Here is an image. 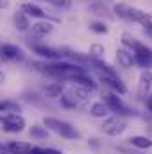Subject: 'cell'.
<instances>
[{"label": "cell", "instance_id": "cell-9", "mask_svg": "<svg viewBox=\"0 0 152 154\" xmlns=\"http://www.w3.org/2000/svg\"><path fill=\"white\" fill-rule=\"evenodd\" d=\"M0 57L5 61H20L23 57V52L16 45H2L0 47Z\"/></svg>", "mask_w": 152, "mask_h": 154}, {"label": "cell", "instance_id": "cell-15", "mask_svg": "<svg viewBox=\"0 0 152 154\" xmlns=\"http://www.w3.org/2000/svg\"><path fill=\"white\" fill-rule=\"evenodd\" d=\"M129 143L131 145H134V147H138V149H150L152 147V140L150 138H147V136H131L129 138Z\"/></svg>", "mask_w": 152, "mask_h": 154}, {"label": "cell", "instance_id": "cell-10", "mask_svg": "<svg viewBox=\"0 0 152 154\" xmlns=\"http://www.w3.org/2000/svg\"><path fill=\"white\" fill-rule=\"evenodd\" d=\"M150 88H152V72L150 70H145V72H141V75H140V82H138V97H140V99H145L147 93L150 91Z\"/></svg>", "mask_w": 152, "mask_h": 154}, {"label": "cell", "instance_id": "cell-16", "mask_svg": "<svg viewBox=\"0 0 152 154\" xmlns=\"http://www.w3.org/2000/svg\"><path fill=\"white\" fill-rule=\"evenodd\" d=\"M132 11H134V7H131L127 4H116L114 5V13L120 18H125V20H132Z\"/></svg>", "mask_w": 152, "mask_h": 154}, {"label": "cell", "instance_id": "cell-12", "mask_svg": "<svg viewBox=\"0 0 152 154\" xmlns=\"http://www.w3.org/2000/svg\"><path fill=\"white\" fill-rule=\"evenodd\" d=\"M31 143H27V142H11L9 145H7V151L11 154H29L31 152Z\"/></svg>", "mask_w": 152, "mask_h": 154}, {"label": "cell", "instance_id": "cell-1", "mask_svg": "<svg viewBox=\"0 0 152 154\" xmlns=\"http://www.w3.org/2000/svg\"><path fill=\"white\" fill-rule=\"evenodd\" d=\"M34 66L38 68L39 72L47 74L50 77H56V79H72L75 74H82L84 70L74 65V63H68V61H54V63H34Z\"/></svg>", "mask_w": 152, "mask_h": 154}, {"label": "cell", "instance_id": "cell-27", "mask_svg": "<svg viewBox=\"0 0 152 154\" xmlns=\"http://www.w3.org/2000/svg\"><path fill=\"white\" fill-rule=\"evenodd\" d=\"M143 32L152 38V25H143Z\"/></svg>", "mask_w": 152, "mask_h": 154}, {"label": "cell", "instance_id": "cell-7", "mask_svg": "<svg viewBox=\"0 0 152 154\" xmlns=\"http://www.w3.org/2000/svg\"><path fill=\"white\" fill-rule=\"evenodd\" d=\"M2 125H4V131L7 133H18V131H23L25 120L20 115H5L2 118Z\"/></svg>", "mask_w": 152, "mask_h": 154}, {"label": "cell", "instance_id": "cell-17", "mask_svg": "<svg viewBox=\"0 0 152 154\" xmlns=\"http://www.w3.org/2000/svg\"><path fill=\"white\" fill-rule=\"evenodd\" d=\"M14 25H16V29H18V31H22V32H23V31H27V29H29V25H31V23H29L27 14H25V13H22V11H18V13L14 14Z\"/></svg>", "mask_w": 152, "mask_h": 154}, {"label": "cell", "instance_id": "cell-28", "mask_svg": "<svg viewBox=\"0 0 152 154\" xmlns=\"http://www.w3.org/2000/svg\"><path fill=\"white\" fill-rule=\"evenodd\" d=\"M50 2L56 5H68V0H50Z\"/></svg>", "mask_w": 152, "mask_h": 154}, {"label": "cell", "instance_id": "cell-29", "mask_svg": "<svg viewBox=\"0 0 152 154\" xmlns=\"http://www.w3.org/2000/svg\"><path fill=\"white\" fill-rule=\"evenodd\" d=\"M9 5V0H0V9H5Z\"/></svg>", "mask_w": 152, "mask_h": 154}, {"label": "cell", "instance_id": "cell-30", "mask_svg": "<svg viewBox=\"0 0 152 154\" xmlns=\"http://www.w3.org/2000/svg\"><path fill=\"white\" fill-rule=\"evenodd\" d=\"M118 151L123 154H138V152H131V151H127V149H123V147H118Z\"/></svg>", "mask_w": 152, "mask_h": 154}, {"label": "cell", "instance_id": "cell-23", "mask_svg": "<svg viewBox=\"0 0 152 154\" xmlns=\"http://www.w3.org/2000/svg\"><path fill=\"white\" fill-rule=\"evenodd\" d=\"M29 154H63L57 149H41V147H32Z\"/></svg>", "mask_w": 152, "mask_h": 154}, {"label": "cell", "instance_id": "cell-18", "mask_svg": "<svg viewBox=\"0 0 152 154\" xmlns=\"http://www.w3.org/2000/svg\"><path fill=\"white\" fill-rule=\"evenodd\" d=\"M90 113H91L93 116H97V118H102V116H106L108 113H109V109H108V106L100 100V102H93V104H91Z\"/></svg>", "mask_w": 152, "mask_h": 154}, {"label": "cell", "instance_id": "cell-34", "mask_svg": "<svg viewBox=\"0 0 152 154\" xmlns=\"http://www.w3.org/2000/svg\"><path fill=\"white\" fill-rule=\"evenodd\" d=\"M0 152H2V145H0Z\"/></svg>", "mask_w": 152, "mask_h": 154}, {"label": "cell", "instance_id": "cell-32", "mask_svg": "<svg viewBox=\"0 0 152 154\" xmlns=\"http://www.w3.org/2000/svg\"><path fill=\"white\" fill-rule=\"evenodd\" d=\"M4 109H5V104H4V102H0V111H4Z\"/></svg>", "mask_w": 152, "mask_h": 154}, {"label": "cell", "instance_id": "cell-25", "mask_svg": "<svg viewBox=\"0 0 152 154\" xmlns=\"http://www.w3.org/2000/svg\"><path fill=\"white\" fill-rule=\"evenodd\" d=\"M104 52H106V50H104L102 45H97V43H95V45L90 47V54H93V56H102Z\"/></svg>", "mask_w": 152, "mask_h": 154}, {"label": "cell", "instance_id": "cell-8", "mask_svg": "<svg viewBox=\"0 0 152 154\" xmlns=\"http://www.w3.org/2000/svg\"><path fill=\"white\" fill-rule=\"evenodd\" d=\"M32 50L41 56V57H47V59H52V61H56V59H61V57H65V48H52V47H43V45H34L32 47Z\"/></svg>", "mask_w": 152, "mask_h": 154}, {"label": "cell", "instance_id": "cell-22", "mask_svg": "<svg viewBox=\"0 0 152 154\" xmlns=\"http://www.w3.org/2000/svg\"><path fill=\"white\" fill-rule=\"evenodd\" d=\"M90 29H91L93 32H97V34H106V32H108V27H106L104 23H100V22H91V23H90Z\"/></svg>", "mask_w": 152, "mask_h": 154}, {"label": "cell", "instance_id": "cell-31", "mask_svg": "<svg viewBox=\"0 0 152 154\" xmlns=\"http://www.w3.org/2000/svg\"><path fill=\"white\" fill-rule=\"evenodd\" d=\"M147 108H149V111H152V95L147 99Z\"/></svg>", "mask_w": 152, "mask_h": 154}, {"label": "cell", "instance_id": "cell-13", "mask_svg": "<svg viewBox=\"0 0 152 154\" xmlns=\"http://www.w3.org/2000/svg\"><path fill=\"white\" fill-rule=\"evenodd\" d=\"M22 13H25L27 16H34V18H47V13L41 7L34 5V4H23L22 5Z\"/></svg>", "mask_w": 152, "mask_h": 154}, {"label": "cell", "instance_id": "cell-33", "mask_svg": "<svg viewBox=\"0 0 152 154\" xmlns=\"http://www.w3.org/2000/svg\"><path fill=\"white\" fill-rule=\"evenodd\" d=\"M2 81H4V75H2V74H0V82H2Z\"/></svg>", "mask_w": 152, "mask_h": 154}, {"label": "cell", "instance_id": "cell-5", "mask_svg": "<svg viewBox=\"0 0 152 154\" xmlns=\"http://www.w3.org/2000/svg\"><path fill=\"white\" fill-rule=\"evenodd\" d=\"M125 127H127L125 120L118 115L106 118L104 124H102V131H104L106 134H109V136H118V134H122V133L125 131Z\"/></svg>", "mask_w": 152, "mask_h": 154}, {"label": "cell", "instance_id": "cell-21", "mask_svg": "<svg viewBox=\"0 0 152 154\" xmlns=\"http://www.w3.org/2000/svg\"><path fill=\"white\" fill-rule=\"evenodd\" d=\"M59 99H61V106H65V108H77V106H79V102L74 100L68 93H66V95H61Z\"/></svg>", "mask_w": 152, "mask_h": 154}, {"label": "cell", "instance_id": "cell-4", "mask_svg": "<svg viewBox=\"0 0 152 154\" xmlns=\"http://www.w3.org/2000/svg\"><path fill=\"white\" fill-rule=\"evenodd\" d=\"M132 56H134V61L143 66V68H152V50L143 45V43H136V47L132 48Z\"/></svg>", "mask_w": 152, "mask_h": 154}, {"label": "cell", "instance_id": "cell-20", "mask_svg": "<svg viewBox=\"0 0 152 154\" xmlns=\"http://www.w3.org/2000/svg\"><path fill=\"white\" fill-rule=\"evenodd\" d=\"M61 91H63V88L59 86V84H52V86H48L47 90H45V95L47 97H61Z\"/></svg>", "mask_w": 152, "mask_h": 154}, {"label": "cell", "instance_id": "cell-14", "mask_svg": "<svg viewBox=\"0 0 152 154\" xmlns=\"http://www.w3.org/2000/svg\"><path fill=\"white\" fill-rule=\"evenodd\" d=\"M50 32H54V23H50V22H39V23L32 25V34H36V36H47Z\"/></svg>", "mask_w": 152, "mask_h": 154}, {"label": "cell", "instance_id": "cell-26", "mask_svg": "<svg viewBox=\"0 0 152 154\" xmlns=\"http://www.w3.org/2000/svg\"><path fill=\"white\" fill-rule=\"evenodd\" d=\"M31 134L32 136H38V138H47V131L43 127H32L31 129Z\"/></svg>", "mask_w": 152, "mask_h": 154}, {"label": "cell", "instance_id": "cell-19", "mask_svg": "<svg viewBox=\"0 0 152 154\" xmlns=\"http://www.w3.org/2000/svg\"><path fill=\"white\" fill-rule=\"evenodd\" d=\"M90 11H91V13H97V14H100V16H106V18H113V14L109 13V9H108L106 5L99 4V2H91V4H90Z\"/></svg>", "mask_w": 152, "mask_h": 154}, {"label": "cell", "instance_id": "cell-2", "mask_svg": "<svg viewBox=\"0 0 152 154\" xmlns=\"http://www.w3.org/2000/svg\"><path fill=\"white\" fill-rule=\"evenodd\" d=\"M43 124H45L48 129H52L54 133H57V134H61L63 138H66V140H77V138H81V133L77 131L74 125H70L68 122H63V120H59V118L45 116V118H43Z\"/></svg>", "mask_w": 152, "mask_h": 154}, {"label": "cell", "instance_id": "cell-3", "mask_svg": "<svg viewBox=\"0 0 152 154\" xmlns=\"http://www.w3.org/2000/svg\"><path fill=\"white\" fill-rule=\"evenodd\" d=\"M102 102L108 106V109L114 111L118 116H136V111L131 106H127L116 93H106Z\"/></svg>", "mask_w": 152, "mask_h": 154}, {"label": "cell", "instance_id": "cell-6", "mask_svg": "<svg viewBox=\"0 0 152 154\" xmlns=\"http://www.w3.org/2000/svg\"><path fill=\"white\" fill-rule=\"evenodd\" d=\"M99 79H100V82H104L108 88H111L113 90V93L116 95H125L127 93V88H125V84L118 79V77L114 75H108V74H99Z\"/></svg>", "mask_w": 152, "mask_h": 154}, {"label": "cell", "instance_id": "cell-11", "mask_svg": "<svg viewBox=\"0 0 152 154\" xmlns=\"http://www.w3.org/2000/svg\"><path fill=\"white\" fill-rule=\"evenodd\" d=\"M116 61H118V65L122 68H131L132 63H134V56L127 48H118L116 50Z\"/></svg>", "mask_w": 152, "mask_h": 154}, {"label": "cell", "instance_id": "cell-24", "mask_svg": "<svg viewBox=\"0 0 152 154\" xmlns=\"http://www.w3.org/2000/svg\"><path fill=\"white\" fill-rule=\"evenodd\" d=\"M122 41H123V45H127V47H131V48H134V47H136V43H138L136 39L132 38L131 34H127V32L122 36Z\"/></svg>", "mask_w": 152, "mask_h": 154}]
</instances>
